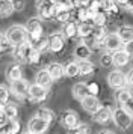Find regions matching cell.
Returning a JSON list of instances; mask_svg holds the SVG:
<instances>
[{"mask_svg": "<svg viewBox=\"0 0 133 134\" xmlns=\"http://www.w3.org/2000/svg\"><path fill=\"white\" fill-rule=\"evenodd\" d=\"M77 18L80 20V23H86L88 21V8L86 6H80L77 11Z\"/></svg>", "mask_w": 133, "mask_h": 134, "instance_id": "obj_38", "label": "cell"}, {"mask_svg": "<svg viewBox=\"0 0 133 134\" xmlns=\"http://www.w3.org/2000/svg\"><path fill=\"white\" fill-rule=\"evenodd\" d=\"M27 97H30V99H33L36 103H41L47 98V89L35 83V85L29 86V95Z\"/></svg>", "mask_w": 133, "mask_h": 134, "instance_id": "obj_11", "label": "cell"}, {"mask_svg": "<svg viewBox=\"0 0 133 134\" xmlns=\"http://www.w3.org/2000/svg\"><path fill=\"white\" fill-rule=\"evenodd\" d=\"M38 15H39V20L53 18L54 5L50 0H38Z\"/></svg>", "mask_w": 133, "mask_h": 134, "instance_id": "obj_4", "label": "cell"}, {"mask_svg": "<svg viewBox=\"0 0 133 134\" xmlns=\"http://www.w3.org/2000/svg\"><path fill=\"white\" fill-rule=\"evenodd\" d=\"M130 97H132V93H130V91H129V89H126V87L118 89V92H116V101H118L121 105L126 103V101H127Z\"/></svg>", "mask_w": 133, "mask_h": 134, "instance_id": "obj_32", "label": "cell"}, {"mask_svg": "<svg viewBox=\"0 0 133 134\" xmlns=\"http://www.w3.org/2000/svg\"><path fill=\"white\" fill-rule=\"evenodd\" d=\"M100 6H101V11H104V12L116 14V11H118V5L115 0H100Z\"/></svg>", "mask_w": 133, "mask_h": 134, "instance_id": "obj_25", "label": "cell"}, {"mask_svg": "<svg viewBox=\"0 0 133 134\" xmlns=\"http://www.w3.org/2000/svg\"><path fill=\"white\" fill-rule=\"evenodd\" d=\"M103 45H104V50L108 53H114V51H116V50H120L122 47V41L120 39V36L116 33H109L104 38Z\"/></svg>", "mask_w": 133, "mask_h": 134, "instance_id": "obj_7", "label": "cell"}, {"mask_svg": "<svg viewBox=\"0 0 133 134\" xmlns=\"http://www.w3.org/2000/svg\"><path fill=\"white\" fill-rule=\"evenodd\" d=\"M64 74H65V77H77L79 74H80V69H79V63L77 62H70V63H66L65 66H64Z\"/></svg>", "mask_w": 133, "mask_h": 134, "instance_id": "obj_22", "label": "cell"}, {"mask_svg": "<svg viewBox=\"0 0 133 134\" xmlns=\"http://www.w3.org/2000/svg\"><path fill=\"white\" fill-rule=\"evenodd\" d=\"M91 53H92V50L88 45H85V44H79L76 47V51H74V54H76V57L79 60H88L91 57Z\"/></svg>", "mask_w": 133, "mask_h": 134, "instance_id": "obj_20", "label": "cell"}, {"mask_svg": "<svg viewBox=\"0 0 133 134\" xmlns=\"http://www.w3.org/2000/svg\"><path fill=\"white\" fill-rule=\"evenodd\" d=\"M12 6L14 11H21L26 6V0H12Z\"/></svg>", "mask_w": 133, "mask_h": 134, "instance_id": "obj_41", "label": "cell"}, {"mask_svg": "<svg viewBox=\"0 0 133 134\" xmlns=\"http://www.w3.org/2000/svg\"><path fill=\"white\" fill-rule=\"evenodd\" d=\"M112 121L115 122V125H116L118 128L127 130V128H130L133 119H132V116L129 115L122 107H116V109L112 110Z\"/></svg>", "mask_w": 133, "mask_h": 134, "instance_id": "obj_3", "label": "cell"}, {"mask_svg": "<svg viewBox=\"0 0 133 134\" xmlns=\"http://www.w3.org/2000/svg\"><path fill=\"white\" fill-rule=\"evenodd\" d=\"M2 51H3V45H2V44H0V53H2Z\"/></svg>", "mask_w": 133, "mask_h": 134, "instance_id": "obj_49", "label": "cell"}, {"mask_svg": "<svg viewBox=\"0 0 133 134\" xmlns=\"http://www.w3.org/2000/svg\"><path fill=\"white\" fill-rule=\"evenodd\" d=\"M39 60H41V53L32 48V51H30L27 62H29V63H32V65H38V63H39Z\"/></svg>", "mask_w": 133, "mask_h": 134, "instance_id": "obj_37", "label": "cell"}, {"mask_svg": "<svg viewBox=\"0 0 133 134\" xmlns=\"http://www.w3.org/2000/svg\"><path fill=\"white\" fill-rule=\"evenodd\" d=\"M77 30H79V24L76 23V21L70 20V21L65 23V26H64V36L65 38L77 36Z\"/></svg>", "mask_w": 133, "mask_h": 134, "instance_id": "obj_21", "label": "cell"}, {"mask_svg": "<svg viewBox=\"0 0 133 134\" xmlns=\"http://www.w3.org/2000/svg\"><path fill=\"white\" fill-rule=\"evenodd\" d=\"M92 30H94V27L89 24V23H80L79 24V30H77V35L82 39H85V38H88L92 33Z\"/></svg>", "mask_w": 133, "mask_h": 134, "instance_id": "obj_28", "label": "cell"}, {"mask_svg": "<svg viewBox=\"0 0 133 134\" xmlns=\"http://www.w3.org/2000/svg\"><path fill=\"white\" fill-rule=\"evenodd\" d=\"M54 18L58 20L59 23H68L70 20H71V14H70V11L68 9H65V11H59V12H56V15H54Z\"/></svg>", "mask_w": 133, "mask_h": 134, "instance_id": "obj_35", "label": "cell"}, {"mask_svg": "<svg viewBox=\"0 0 133 134\" xmlns=\"http://www.w3.org/2000/svg\"><path fill=\"white\" fill-rule=\"evenodd\" d=\"M106 20H108V17H106V12L104 11H97L95 14H94V17H92V24L95 26V27H104V24H106Z\"/></svg>", "mask_w": 133, "mask_h": 134, "instance_id": "obj_24", "label": "cell"}, {"mask_svg": "<svg viewBox=\"0 0 133 134\" xmlns=\"http://www.w3.org/2000/svg\"><path fill=\"white\" fill-rule=\"evenodd\" d=\"M14 12L12 0H0V17H9Z\"/></svg>", "mask_w": 133, "mask_h": 134, "instance_id": "obj_23", "label": "cell"}, {"mask_svg": "<svg viewBox=\"0 0 133 134\" xmlns=\"http://www.w3.org/2000/svg\"><path fill=\"white\" fill-rule=\"evenodd\" d=\"M32 45V48L36 50V51H39V53H42V51H45V50L48 48V38H44L42 36L41 39H38L36 42L30 44Z\"/></svg>", "mask_w": 133, "mask_h": 134, "instance_id": "obj_31", "label": "cell"}, {"mask_svg": "<svg viewBox=\"0 0 133 134\" xmlns=\"http://www.w3.org/2000/svg\"><path fill=\"white\" fill-rule=\"evenodd\" d=\"M6 130H8V134H18L20 133V122L17 119H14V121H8L6 124Z\"/></svg>", "mask_w": 133, "mask_h": 134, "instance_id": "obj_34", "label": "cell"}, {"mask_svg": "<svg viewBox=\"0 0 133 134\" xmlns=\"http://www.w3.org/2000/svg\"><path fill=\"white\" fill-rule=\"evenodd\" d=\"M121 107H122V109L126 110L127 113H129V115L132 116V119H133V97L129 98V99H127L126 103H124L122 105H121Z\"/></svg>", "mask_w": 133, "mask_h": 134, "instance_id": "obj_39", "label": "cell"}, {"mask_svg": "<svg viewBox=\"0 0 133 134\" xmlns=\"http://www.w3.org/2000/svg\"><path fill=\"white\" fill-rule=\"evenodd\" d=\"M89 2H91V0H77V3L80 5V6H86Z\"/></svg>", "mask_w": 133, "mask_h": 134, "instance_id": "obj_45", "label": "cell"}, {"mask_svg": "<svg viewBox=\"0 0 133 134\" xmlns=\"http://www.w3.org/2000/svg\"><path fill=\"white\" fill-rule=\"evenodd\" d=\"M9 99V91L5 86H0V103H6Z\"/></svg>", "mask_w": 133, "mask_h": 134, "instance_id": "obj_40", "label": "cell"}, {"mask_svg": "<svg viewBox=\"0 0 133 134\" xmlns=\"http://www.w3.org/2000/svg\"><path fill=\"white\" fill-rule=\"evenodd\" d=\"M6 77L9 81H15V80H20L21 79V68L18 66V65H12L9 69H8V72H6Z\"/></svg>", "mask_w": 133, "mask_h": 134, "instance_id": "obj_26", "label": "cell"}, {"mask_svg": "<svg viewBox=\"0 0 133 134\" xmlns=\"http://www.w3.org/2000/svg\"><path fill=\"white\" fill-rule=\"evenodd\" d=\"M88 89H89V95H94V97H97V95H98V91H100L98 85H97V83H94V81L88 85Z\"/></svg>", "mask_w": 133, "mask_h": 134, "instance_id": "obj_42", "label": "cell"}, {"mask_svg": "<svg viewBox=\"0 0 133 134\" xmlns=\"http://www.w3.org/2000/svg\"><path fill=\"white\" fill-rule=\"evenodd\" d=\"M108 83L112 89H122L127 83V77L124 75V72L115 69L108 75Z\"/></svg>", "mask_w": 133, "mask_h": 134, "instance_id": "obj_5", "label": "cell"}, {"mask_svg": "<svg viewBox=\"0 0 133 134\" xmlns=\"http://www.w3.org/2000/svg\"><path fill=\"white\" fill-rule=\"evenodd\" d=\"M79 69L80 75H89L94 72V65L89 60H79Z\"/></svg>", "mask_w": 133, "mask_h": 134, "instance_id": "obj_27", "label": "cell"}, {"mask_svg": "<svg viewBox=\"0 0 133 134\" xmlns=\"http://www.w3.org/2000/svg\"><path fill=\"white\" fill-rule=\"evenodd\" d=\"M130 57L132 56L129 54L124 48H120L112 53V60H114L115 66H126L127 63L130 62Z\"/></svg>", "mask_w": 133, "mask_h": 134, "instance_id": "obj_12", "label": "cell"}, {"mask_svg": "<svg viewBox=\"0 0 133 134\" xmlns=\"http://www.w3.org/2000/svg\"><path fill=\"white\" fill-rule=\"evenodd\" d=\"M26 29H27V41L30 44L36 42L38 39L42 38L44 27H42V21L39 18H30L26 24Z\"/></svg>", "mask_w": 133, "mask_h": 134, "instance_id": "obj_2", "label": "cell"}, {"mask_svg": "<svg viewBox=\"0 0 133 134\" xmlns=\"http://www.w3.org/2000/svg\"><path fill=\"white\" fill-rule=\"evenodd\" d=\"M47 71L50 72V75H52V79H53L54 81L60 80L64 75H65V74H64V65H60V63H58V62H52V63L47 66Z\"/></svg>", "mask_w": 133, "mask_h": 134, "instance_id": "obj_18", "label": "cell"}, {"mask_svg": "<svg viewBox=\"0 0 133 134\" xmlns=\"http://www.w3.org/2000/svg\"><path fill=\"white\" fill-rule=\"evenodd\" d=\"M66 133L68 134H89V127L86 124H79L74 128H70Z\"/></svg>", "mask_w": 133, "mask_h": 134, "instance_id": "obj_33", "label": "cell"}, {"mask_svg": "<svg viewBox=\"0 0 133 134\" xmlns=\"http://www.w3.org/2000/svg\"><path fill=\"white\" fill-rule=\"evenodd\" d=\"M115 2H116V5H124V6H126L130 0H115Z\"/></svg>", "mask_w": 133, "mask_h": 134, "instance_id": "obj_46", "label": "cell"}, {"mask_svg": "<svg viewBox=\"0 0 133 134\" xmlns=\"http://www.w3.org/2000/svg\"><path fill=\"white\" fill-rule=\"evenodd\" d=\"M116 35L120 36V39L122 41V45H124L126 42L133 41V27L132 26H121L116 32Z\"/></svg>", "mask_w": 133, "mask_h": 134, "instance_id": "obj_19", "label": "cell"}, {"mask_svg": "<svg viewBox=\"0 0 133 134\" xmlns=\"http://www.w3.org/2000/svg\"><path fill=\"white\" fill-rule=\"evenodd\" d=\"M88 95H89V89H88V85L86 83L80 81V83H76V85L73 86V97L76 98V99L82 101Z\"/></svg>", "mask_w": 133, "mask_h": 134, "instance_id": "obj_17", "label": "cell"}, {"mask_svg": "<svg viewBox=\"0 0 133 134\" xmlns=\"http://www.w3.org/2000/svg\"><path fill=\"white\" fill-rule=\"evenodd\" d=\"M0 134H8V130H6V125H0Z\"/></svg>", "mask_w": 133, "mask_h": 134, "instance_id": "obj_47", "label": "cell"}, {"mask_svg": "<svg viewBox=\"0 0 133 134\" xmlns=\"http://www.w3.org/2000/svg\"><path fill=\"white\" fill-rule=\"evenodd\" d=\"M35 83L47 89L48 86L53 83V79H52V75H50V72H48L47 69H41V71H38V74H36Z\"/></svg>", "mask_w": 133, "mask_h": 134, "instance_id": "obj_16", "label": "cell"}, {"mask_svg": "<svg viewBox=\"0 0 133 134\" xmlns=\"http://www.w3.org/2000/svg\"><path fill=\"white\" fill-rule=\"evenodd\" d=\"M92 118H94V121L97 124H106L109 119H112V110L109 109V107H100L94 113Z\"/></svg>", "mask_w": 133, "mask_h": 134, "instance_id": "obj_15", "label": "cell"}, {"mask_svg": "<svg viewBox=\"0 0 133 134\" xmlns=\"http://www.w3.org/2000/svg\"><path fill=\"white\" fill-rule=\"evenodd\" d=\"M6 41L11 44V45H14V47L26 42L27 41V29L24 26H20V24L11 26L6 30Z\"/></svg>", "mask_w": 133, "mask_h": 134, "instance_id": "obj_1", "label": "cell"}, {"mask_svg": "<svg viewBox=\"0 0 133 134\" xmlns=\"http://www.w3.org/2000/svg\"><path fill=\"white\" fill-rule=\"evenodd\" d=\"M30 51H32V45H30L29 41H26V42L20 44V45L15 47V57H17L18 60H21V62H23V60L27 62Z\"/></svg>", "mask_w": 133, "mask_h": 134, "instance_id": "obj_14", "label": "cell"}, {"mask_svg": "<svg viewBox=\"0 0 133 134\" xmlns=\"http://www.w3.org/2000/svg\"><path fill=\"white\" fill-rule=\"evenodd\" d=\"M48 125H50V124H48L47 121H44L41 118L35 116V118H32L29 121L27 128H29L30 133H33V134H44L48 130Z\"/></svg>", "mask_w": 133, "mask_h": 134, "instance_id": "obj_6", "label": "cell"}, {"mask_svg": "<svg viewBox=\"0 0 133 134\" xmlns=\"http://www.w3.org/2000/svg\"><path fill=\"white\" fill-rule=\"evenodd\" d=\"M127 83L133 86V68L129 71V74H127Z\"/></svg>", "mask_w": 133, "mask_h": 134, "instance_id": "obj_44", "label": "cell"}, {"mask_svg": "<svg viewBox=\"0 0 133 134\" xmlns=\"http://www.w3.org/2000/svg\"><path fill=\"white\" fill-rule=\"evenodd\" d=\"M62 124L66 130L74 128L76 125H79V115L74 110H66L62 113Z\"/></svg>", "mask_w": 133, "mask_h": 134, "instance_id": "obj_13", "label": "cell"}, {"mask_svg": "<svg viewBox=\"0 0 133 134\" xmlns=\"http://www.w3.org/2000/svg\"><path fill=\"white\" fill-rule=\"evenodd\" d=\"M100 63H101L104 68H109L114 65V60H112V54L110 53H103L101 57H100Z\"/></svg>", "mask_w": 133, "mask_h": 134, "instance_id": "obj_36", "label": "cell"}, {"mask_svg": "<svg viewBox=\"0 0 133 134\" xmlns=\"http://www.w3.org/2000/svg\"><path fill=\"white\" fill-rule=\"evenodd\" d=\"M35 116L41 118V119H44V121H47L48 124H50V122H53V119H54V113L50 109H45V107H42V109L38 110Z\"/></svg>", "mask_w": 133, "mask_h": 134, "instance_id": "obj_29", "label": "cell"}, {"mask_svg": "<svg viewBox=\"0 0 133 134\" xmlns=\"http://www.w3.org/2000/svg\"><path fill=\"white\" fill-rule=\"evenodd\" d=\"M98 134H112V133H110V131H108V130H104V131H100Z\"/></svg>", "mask_w": 133, "mask_h": 134, "instance_id": "obj_48", "label": "cell"}, {"mask_svg": "<svg viewBox=\"0 0 133 134\" xmlns=\"http://www.w3.org/2000/svg\"><path fill=\"white\" fill-rule=\"evenodd\" d=\"M5 116L8 118V121H14V119H17V116H18L17 105H14V104H6L5 105Z\"/></svg>", "mask_w": 133, "mask_h": 134, "instance_id": "obj_30", "label": "cell"}, {"mask_svg": "<svg viewBox=\"0 0 133 134\" xmlns=\"http://www.w3.org/2000/svg\"><path fill=\"white\" fill-rule=\"evenodd\" d=\"M24 134H33V133H30V131H27V133H24Z\"/></svg>", "mask_w": 133, "mask_h": 134, "instance_id": "obj_50", "label": "cell"}, {"mask_svg": "<svg viewBox=\"0 0 133 134\" xmlns=\"http://www.w3.org/2000/svg\"><path fill=\"white\" fill-rule=\"evenodd\" d=\"M124 50H126V51H127L130 56H133V41L124 44Z\"/></svg>", "mask_w": 133, "mask_h": 134, "instance_id": "obj_43", "label": "cell"}, {"mask_svg": "<svg viewBox=\"0 0 133 134\" xmlns=\"http://www.w3.org/2000/svg\"><path fill=\"white\" fill-rule=\"evenodd\" d=\"M80 103H82L83 110L86 111V113H89V115H94L97 110L101 107V104H100V101H98V98L94 97V95H88V97H85Z\"/></svg>", "mask_w": 133, "mask_h": 134, "instance_id": "obj_10", "label": "cell"}, {"mask_svg": "<svg viewBox=\"0 0 133 134\" xmlns=\"http://www.w3.org/2000/svg\"><path fill=\"white\" fill-rule=\"evenodd\" d=\"M65 47V36L62 33H52L48 36V50L53 53H59Z\"/></svg>", "mask_w": 133, "mask_h": 134, "instance_id": "obj_8", "label": "cell"}, {"mask_svg": "<svg viewBox=\"0 0 133 134\" xmlns=\"http://www.w3.org/2000/svg\"><path fill=\"white\" fill-rule=\"evenodd\" d=\"M11 92L17 98H24L29 95V83L26 80L20 79L11 83Z\"/></svg>", "mask_w": 133, "mask_h": 134, "instance_id": "obj_9", "label": "cell"}]
</instances>
